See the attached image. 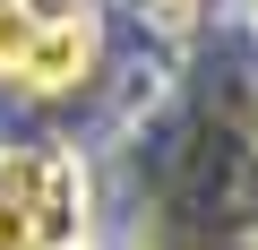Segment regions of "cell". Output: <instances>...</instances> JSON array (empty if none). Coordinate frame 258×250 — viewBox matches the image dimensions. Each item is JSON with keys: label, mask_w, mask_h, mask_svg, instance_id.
<instances>
[{"label": "cell", "mask_w": 258, "mask_h": 250, "mask_svg": "<svg viewBox=\"0 0 258 250\" xmlns=\"http://www.w3.org/2000/svg\"><path fill=\"white\" fill-rule=\"evenodd\" d=\"M0 250H35V233H26V224H18L9 207H0Z\"/></svg>", "instance_id": "4"}, {"label": "cell", "mask_w": 258, "mask_h": 250, "mask_svg": "<svg viewBox=\"0 0 258 250\" xmlns=\"http://www.w3.org/2000/svg\"><path fill=\"white\" fill-rule=\"evenodd\" d=\"M0 207L35 233V250L78 241V224H86V173H78V156L43 147V138L35 147H0Z\"/></svg>", "instance_id": "1"}, {"label": "cell", "mask_w": 258, "mask_h": 250, "mask_svg": "<svg viewBox=\"0 0 258 250\" xmlns=\"http://www.w3.org/2000/svg\"><path fill=\"white\" fill-rule=\"evenodd\" d=\"M26 35H35V9L26 0H0V78H9V61L26 52Z\"/></svg>", "instance_id": "3"}, {"label": "cell", "mask_w": 258, "mask_h": 250, "mask_svg": "<svg viewBox=\"0 0 258 250\" xmlns=\"http://www.w3.org/2000/svg\"><path fill=\"white\" fill-rule=\"evenodd\" d=\"M95 18H86V0L78 9H60V18H35V35H26V52L9 61V86H26V95H69L86 69H95Z\"/></svg>", "instance_id": "2"}, {"label": "cell", "mask_w": 258, "mask_h": 250, "mask_svg": "<svg viewBox=\"0 0 258 250\" xmlns=\"http://www.w3.org/2000/svg\"><path fill=\"white\" fill-rule=\"evenodd\" d=\"M52 250H86V241H52Z\"/></svg>", "instance_id": "5"}]
</instances>
